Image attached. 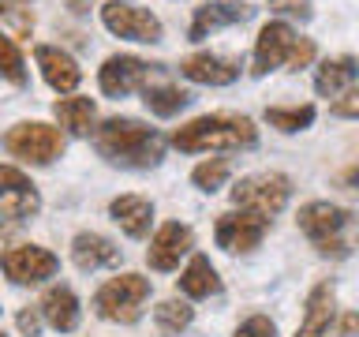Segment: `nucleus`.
Here are the masks:
<instances>
[{
    "label": "nucleus",
    "mask_w": 359,
    "mask_h": 337,
    "mask_svg": "<svg viewBox=\"0 0 359 337\" xmlns=\"http://www.w3.org/2000/svg\"><path fill=\"white\" fill-rule=\"evenodd\" d=\"M97 154L112 165L123 168H154L165 157V139L150 124L131 120V117H112L94 131Z\"/></svg>",
    "instance_id": "1"
},
{
    "label": "nucleus",
    "mask_w": 359,
    "mask_h": 337,
    "mask_svg": "<svg viewBox=\"0 0 359 337\" xmlns=\"http://www.w3.org/2000/svg\"><path fill=\"white\" fill-rule=\"evenodd\" d=\"M258 131L251 117H236V112H210L184 124L172 131V146L184 154H202V150H243L255 146Z\"/></svg>",
    "instance_id": "2"
},
{
    "label": "nucleus",
    "mask_w": 359,
    "mask_h": 337,
    "mask_svg": "<svg viewBox=\"0 0 359 337\" xmlns=\"http://www.w3.org/2000/svg\"><path fill=\"white\" fill-rule=\"evenodd\" d=\"M299 229L314 240L318 255L344 258L359 244V218L344 206H333V202H307L299 210Z\"/></svg>",
    "instance_id": "3"
},
{
    "label": "nucleus",
    "mask_w": 359,
    "mask_h": 337,
    "mask_svg": "<svg viewBox=\"0 0 359 337\" xmlns=\"http://www.w3.org/2000/svg\"><path fill=\"white\" fill-rule=\"evenodd\" d=\"M150 296V281L142 274H120L105 281L94 296V308L109 322H135L142 315V303Z\"/></svg>",
    "instance_id": "4"
},
{
    "label": "nucleus",
    "mask_w": 359,
    "mask_h": 337,
    "mask_svg": "<svg viewBox=\"0 0 359 337\" xmlns=\"http://www.w3.org/2000/svg\"><path fill=\"white\" fill-rule=\"evenodd\" d=\"M288 195H292V184H288V176H280V173H255V176H243L240 184L232 187L236 206L262 213L266 221L285 210Z\"/></svg>",
    "instance_id": "5"
},
{
    "label": "nucleus",
    "mask_w": 359,
    "mask_h": 337,
    "mask_svg": "<svg viewBox=\"0 0 359 337\" xmlns=\"http://www.w3.org/2000/svg\"><path fill=\"white\" fill-rule=\"evenodd\" d=\"M4 146H8V154H15L30 165H49L64 154V135L41 120H30V124H15L4 135Z\"/></svg>",
    "instance_id": "6"
},
{
    "label": "nucleus",
    "mask_w": 359,
    "mask_h": 337,
    "mask_svg": "<svg viewBox=\"0 0 359 337\" xmlns=\"http://www.w3.org/2000/svg\"><path fill=\"white\" fill-rule=\"evenodd\" d=\"M101 22H105V30H112L116 38H128V41H161V22H157L154 11L146 8H135L128 0H109L105 8H101Z\"/></svg>",
    "instance_id": "7"
},
{
    "label": "nucleus",
    "mask_w": 359,
    "mask_h": 337,
    "mask_svg": "<svg viewBox=\"0 0 359 337\" xmlns=\"http://www.w3.org/2000/svg\"><path fill=\"white\" fill-rule=\"evenodd\" d=\"M0 266H4V274L15 281V285H41L45 277L56 274V255L45 251V247H34V244H19L11 247V251L0 255Z\"/></svg>",
    "instance_id": "8"
},
{
    "label": "nucleus",
    "mask_w": 359,
    "mask_h": 337,
    "mask_svg": "<svg viewBox=\"0 0 359 337\" xmlns=\"http://www.w3.org/2000/svg\"><path fill=\"white\" fill-rule=\"evenodd\" d=\"M41 210V195L38 187L30 184L19 168L11 165H0V218H11V221H27Z\"/></svg>",
    "instance_id": "9"
},
{
    "label": "nucleus",
    "mask_w": 359,
    "mask_h": 337,
    "mask_svg": "<svg viewBox=\"0 0 359 337\" xmlns=\"http://www.w3.org/2000/svg\"><path fill=\"white\" fill-rule=\"evenodd\" d=\"M266 218L255 210H232V213H221L217 218V244L224 251H251V247L262 244L266 236Z\"/></svg>",
    "instance_id": "10"
},
{
    "label": "nucleus",
    "mask_w": 359,
    "mask_h": 337,
    "mask_svg": "<svg viewBox=\"0 0 359 337\" xmlns=\"http://www.w3.org/2000/svg\"><path fill=\"white\" fill-rule=\"evenodd\" d=\"M150 72L154 67L146 60H139V56H109L97 72V83L109 98H123V94H131V90H139L146 79H150Z\"/></svg>",
    "instance_id": "11"
},
{
    "label": "nucleus",
    "mask_w": 359,
    "mask_h": 337,
    "mask_svg": "<svg viewBox=\"0 0 359 337\" xmlns=\"http://www.w3.org/2000/svg\"><path fill=\"white\" fill-rule=\"evenodd\" d=\"M191 244H195V236H191L187 225L180 221H168L157 229V236L150 240V251H146V263L154 270H176L180 258L191 251Z\"/></svg>",
    "instance_id": "12"
},
{
    "label": "nucleus",
    "mask_w": 359,
    "mask_h": 337,
    "mask_svg": "<svg viewBox=\"0 0 359 337\" xmlns=\"http://www.w3.org/2000/svg\"><path fill=\"white\" fill-rule=\"evenodd\" d=\"M292 45H296V30L288 27V22H266L262 34H258L255 41V75H266L273 72V67H280L288 60Z\"/></svg>",
    "instance_id": "13"
},
{
    "label": "nucleus",
    "mask_w": 359,
    "mask_h": 337,
    "mask_svg": "<svg viewBox=\"0 0 359 337\" xmlns=\"http://www.w3.org/2000/svg\"><path fill=\"white\" fill-rule=\"evenodd\" d=\"M180 72H184L191 83H202V86H229L240 79V64L229 60V56L195 53V56H187V60H180Z\"/></svg>",
    "instance_id": "14"
},
{
    "label": "nucleus",
    "mask_w": 359,
    "mask_h": 337,
    "mask_svg": "<svg viewBox=\"0 0 359 337\" xmlns=\"http://www.w3.org/2000/svg\"><path fill=\"white\" fill-rule=\"evenodd\" d=\"M255 8L240 4V0H210V4L195 8V22H191V41H202L210 30H221V27H232V22H243L251 19Z\"/></svg>",
    "instance_id": "15"
},
{
    "label": "nucleus",
    "mask_w": 359,
    "mask_h": 337,
    "mask_svg": "<svg viewBox=\"0 0 359 337\" xmlns=\"http://www.w3.org/2000/svg\"><path fill=\"white\" fill-rule=\"evenodd\" d=\"M34 56H38V67H41L45 83H49L56 94H67V90L79 86L83 67H79L64 49H56V45H38V49H34Z\"/></svg>",
    "instance_id": "16"
},
{
    "label": "nucleus",
    "mask_w": 359,
    "mask_h": 337,
    "mask_svg": "<svg viewBox=\"0 0 359 337\" xmlns=\"http://www.w3.org/2000/svg\"><path fill=\"white\" fill-rule=\"evenodd\" d=\"M72 258L79 270H101V266H116L120 263V247H112L101 232H79L72 240Z\"/></svg>",
    "instance_id": "17"
},
{
    "label": "nucleus",
    "mask_w": 359,
    "mask_h": 337,
    "mask_svg": "<svg viewBox=\"0 0 359 337\" xmlns=\"http://www.w3.org/2000/svg\"><path fill=\"white\" fill-rule=\"evenodd\" d=\"M109 213H112V221H116L123 232L139 240V236L150 232V221H154V202H150V199H142V195H120V199H112Z\"/></svg>",
    "instance_id": "18"
},
{
    "label": "nucleus",
    "mask_w": 359,
    "mask_h": 337,
    "mask_svg": "<svg viewBox=\"0 0 359 337\" xmlns=\"http://www.w3.org/2000/svg\"><path fill=\"white\" fill-rule=\"evenodd\" d=\"M41 315H45V322L53 326V330H75L79 326V300H75V292L67 289V285H53L49 292L41 296V308H38Z\"/></svg>",
    "instance_id": "19"
},
{
    "label": "nucleus",
    "mask_w": 359,
    "mask_h": 337,
    "mask_svg": "<svg viewBox=\"0 0 359 337\" xmlns=\"http://www.w3.org/2000/svg\"><path fill=\"white\" fill-rule=\"evenodd\" d=\"M330 319H333V285H314L311 296H307V311H303V322L296 337H325L330 330Z\"/></svg>",
    "instance_id": "20"
},
{
    "label": "nucleus",
    "mask_w": 359,
    "mask_h": 337,
    "mask_svg": "<svg viewBox=\"0 0 359 337\" xmlns=\"http://www.w3.org/2000/svg\"><path fill=\"white\" fill-rule=\"evenodd\" d=\"M355 75H359V60H355V56H333V60H325L318 67V75H314V90H318L322 98H337V94H344V90L355 83Z\"/></svg>",
    "instance_id": "21"
},
{
    "label": "nucleus",
    "mask_w": 359,
    "mask_h": 337,
    "mask_svg": "<svg viewBox=\"0 0 359 337\" xmlns=\"http://www.w3.org/2000/svg\"><path fill=\"white\" fill-rule=\"evenodd\" d=\"M180 289H184L187 296H195V300H202V296H210V292H217V289H221L217 270L210 266V258H206V255H195V258L187 263V270L180 274Z\"/></svg>",
    "instance_id": "22"
},
{
    "label": "nucleus",
    "mask_w": 359,
    "mask_h": 337,
    "mask_svg": "<svg viewBox=\"0 0 359 337\" xmlns=\"http://www.w3.org/2000/svg\"><path fill=\"white\" fill-rule=\"evenodd\" d=\"M56 120H60V128H67L72 135H86L94 128V101L90 98H60L53 105Z\"/></svg>",
    "instance_id": "23"
},
{
    "label": "nucleus",
    "mask_w": 359,
    "mask_h": 337,
    "mask_svg": "<svg viewBox=\"0 0 359 337\" xmlns=\"http://www.w3.org/2000/svg\"><path fill=\"white\" fill-rule=\"evenodd\" d=\"M142 101H146V109H150V112H157V117H176L180 109H187L191 94H187V90H180V86H146Z\"/></svg>",
    "instance_id": "24"
},
{
    "label": "nucleus",
    "mask_w": 359,
    "mask_h": 337,
    "mask_svg": "<svg viewBox=\"0 0 359 337\" xmlns=\"http://www.w3.org/2000/svg\"><path fill=\"white\" fill-rule=\"evenodd\" d=\"M0 79H8L15 86H27V64H22L15 38H8V34H0Z\"/></svg>",
    "instance_id": "25"
},
{
    "label": "nucleus",
    "mask_w": 359,
    "mask_h": 337,
    "mask_svg": "<svg viewBox=\"0 0 359 337\" xmlns=\"http://www.w3.org/2000/svg\"><path fill=\"white\" fill-rule=\"evenodd\" d=\"M266 120L273 124L277 131H303V128H311L314 124V105H296V109H266Z\"/></svg>",
    "instance_id": "26"
},
{
    "label": "nucleus",
    "mask_w": 359,
    "mask_h": 337,
    "mask_svg": "<svg viewBox=\"0 0 359 337\" xmlns=\"http://www.w3.org/2000/svg\"><path fill=\"white\" fill-rule=\"evenodd\" d=\"M157 322L165 326V330H172V333H180V330H187L191 326V319H195V308H187L184 300H165V303H157Z\"/></svg>",
    "instance_id": "27"
},
{
    "label": "nucleus",
    "mask_w": 359,
    "mask_h": 337,
    "mask_svg": "<svg viewBox=\"0 0 359 337\" xmlns=\"http://www.w3.org/2000/svg\"><path fill=\"white\" fill-rule=\"evenodd\" d=\"M229 173H232V165L224 161V157H217V161H202L195 173H191V180H195L198 191H217L224 180H229Z\"/></svg>",
    "instance_id": "28"
},
{
    "label": "nucleus",
    "mask_w": 359,
    "mask_h": 337,
    "mask_svg": "<svg viewBox=\"0 0 359 337\" xmlns=\"http://www.w3.org/2000/svg\"><path fill=\"white\" fill-rule=\"evenodd\" d=\"M236 337H277V326L266 315H251L247 322L236 326Z\"/></svg>",
    "instance_id": "29"
},
{
    "label": "nucleus",
    "mask_w": 359,
    "mask_h": 337,
    "mask_svg": "<svg viewBox=\"0 0 359 337\" xmlns=\"http://www.w3.org/2000/svg\"><path fill=\"white\" fill-rule=\"evenodd\" d=\"M314 60V41L311 38H296V45H292V53H288V67L292 72H299V67H307Z\"/></svg>",
    "instance_id": "30"
},
{
    "label": "nucleus",
    "mask_w": 359,
    "mask_h": 337,
    "mask_svg": "<svg viewBox=\"0 0 359 337\" xmlns=\"http://www.w3.org/2000/svg\"><path fill=\"white\" fill-rule=\"evenodd\" d=\"M333 117H348V120L359 117V86H348L344 94L333 101Z\"/></svg>",
    "instance_id": "31"
},
{
    "label": "nucleus",
    "mask_w": 359,
    "mask_h": 337,
    "mask_svg": "<svg viewBox=\"0 0 359 337\" xmlns=\"http://www.w3.org/2000/svg\"><path fill=\"white\" fill-rule=\"evenodd\" d=\"M269 11L280 15H296V19H311V0H266Z\"/></svg>",
    "instance_id": "32"
},
{
    "label": "nucleus",
    "mask_w": 359,
    "mask_h": 337,
    "mask_svg": "<svg viewBox=\"0 0 359 337\" xmlns=\"http://www.w3.org/2000/svg\"><path fill=\"white\" fill-rule=\"evenodd\" d=\"M0 15H4L19 34H30V30H34V15H27V11H15V4H8V0L0 4Z\"/></svg>",
    "instance_id": "33"
},
{
    "label": "nucleus",
    "mask_w": 359,
    "mask_h": 337,
    "mask_svg": "<svg viewBox=\"0 0 359 337\" xmlns=\"http://www.w3.org/2000/svg\"><path fill=\"white\" fill-rule=\"evenodd\" d=\"M19 330L27 333V337H38V330H41V315H38V308H22V311H19Z\"/></svg>",
    "instance_id": "34"
},
{
    "label": "nucleus",
    "mask_w": 359,
    "mask_h": 337,
    "mask_svg": "<svg viewBox=\"0 0 359 337\" xmlns=\"http://www.w3.org/2000/svg\"><path fill=\"white\" fill-rule=\"evenodd\" d=\"M355 333H359V315L352 311V315L341 319V337H355Z\"/></svg>",
    "instance_id": "35"
},
{
    "label": "nucleus",
    "mask_w": 359,
    "mask_h": 337,
    "mask_svg": "<svg viewBox=\"0 0 359 337\" xmlns=\"http://www.w3.org/2000/svg\"><path fill=\"white\" fill-rule=\"evenodd\" d=\"M341 184H344V187H352V191H359V165L344 168V173H341Z\"/></svg>",
    "instance_id": "36"
},
{
    "label": "nucleus",
    "mask_w": 359,
    "mask_h": 337,
    "mask_svg": "<svg viewBox=\"0 0 359 337\" xmlns=\"http://www.w3.org/2000/svg\"><path fill=\"white\" fill-rule=\"evenodd\" d=\"M15 4H27V0H15Z\"/></svg>",
    "instance_id": "37"
},
{
    "label": "nucleus",
    "mask_w": 359,
    "mask_h": 337,
    "mask_svg": "<svg viewBox=\"0 0 359 337\" xmlns=\"http://www.w3.org/2000/svg\"><path fill=\"white\" fill-rule=\"evenodd\" d=\"M0 337H4V333H0Z\"/></svg>",
    "instance_id": "38"
}]
</instances>
